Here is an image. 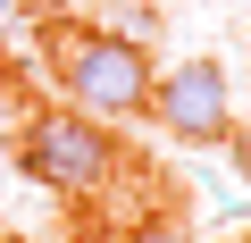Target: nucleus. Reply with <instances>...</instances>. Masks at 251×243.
Listing matches in <instances>:
<instances>
[{
    "label": "nucleus",
    "instance_id": "obj_1",
    "mask_svg": "<svg viewBox=\"0 0 251 243\" xmlns=\"http://www.w3.org/2000/svg\"><path fill=\"white\" fill-rule=\"evenodd\" d=\"M42 59L67 92V109L84 117H143L151 109V51L117 26H50L42 34Z\"/></svg>",
    "mask_w": 251,
    "mask_h": 243
},
{
    "label": "nucleus",
    "instance_id": "obj_2",
    "mask_svg": "<svg viewBox=\"0 0 251 243\" xmlns=\"http://www.w3.org/2000/svg\"><path fill=\"white\" fill-rule=\"evenodd\" d=\"M17 168L59 193V201H100L117 185V135L109 117H75V109H34L17 126Z\"/></svg>",
    "mask_w": 251,
    "mask_h": 243
},
{
    "label": "nucleus",
    "instance_id": "obj_3",
    "mask_svg": "<svg viewBox=\"0 0 251 243\" xmlns=\"http://www.w3.org/2000/svg\"><path fill=\"white\" fill-rule=\"evenodd\" d=\"M151 126H168L176 143H226V67L218 59H176L151 76Z\"/></svg>",
    "mask_w": 251,
    "mask_h": 243
},
{
    "label": "nucleus",
    "instance_id": "obj_4",
    "mask_svg": "<svg viewBox=\"0 0 251 243\" xmlns=\"http://www.w3.org/2000/svg\"><path fill=\"white\" fill-rule=\"evenodd\" d=\"M126 243H201V235H193V218L159 210V218H134V226H126Z\"/></svg>",
    "mask_w": 251,
    "mask_h": 243
},
{
    "label": "nucleus",
    "instance_id": "obj_5",
    "mask_svg": "<svg viewBox=\"0 0 251 243\" xmlns=\"http://www.w3.org/2000/svg\"><path fill=\"white\" fill-rule=\"evenodd\" d=\"M17 117H25V109H17L9 92H0V143H9V135H17Z\"/></svg>",
    "mask_w": 251,
    "mask_h": 243
}]
</instances>
